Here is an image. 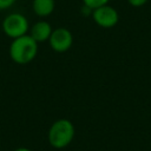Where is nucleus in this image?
I'll list each match as a JSON object with an SVG mask.
<instances>
[{
    "mask_svg": "<svg viewBox=\"0 0 151 151\" xmlns=\"http://www.w3.org/2000/svg\"><path fill=\"white\" fill-rule=\"evenodd\" d=\"M83 1V5L91 8L92 11L100 7V6H104V5H107L110 0H81Z\"/></svg>",
    "mask_w": 151,
    "mask_h": 151,
    "instance_id": "8",
    "label": "nucleus"
},
{
    "mask_svg": "<svg viewBox=\"0 0 151 151\" xmlns=\"http://www.w3.org/2000/svg\"><path fill=\"white\" fill-rule=\"evenodd\" d=\"M48 44L54 52L64 53L68 51L73 45L72 32L66 27H58L52 31V34L48 39Z\"/></svg>",
    "mask_w": 151,
    "mask_h": 151,
    "instance_id": "5",
    "label": "nucleus"
},
{
    "mask_svg": "<svg viewBox=\"0 0 151 151\" xmlns=\"http://www.w3.org/2000/svg\"><path fill=\"white\" fill-rule=\"evenodd\" d=\"M32 9L40 18L50 17L55 9V0H33Z\"/></svg>",
    "mask_w": 151,
    "mask_h": 151,
    "instance_id": "7",
    "label": "nucleus"
},
{
    "mask_svg": "<svg viewBox=\"0 0 151 151\" xmlns=\"http://www.w3.org/2000/svg\"><path fill=\"white\" fill-rule=\"evenodd\" d=\"M74 133L76 129L71 120L65 118L58 119L51 125L48 130V143L54 149H64L73 140Z\"/></svg>",
    "mask_w": 151,
    "mask_h": 151,
    "instance_id": "2",
    "label": "nucleus"
},
{
    "mask_svg": "<svg viewBox=\"0 0 151 151\" xmlns=\"http://www.w3.org/2000/svg\"><path fill=\"white\" fill-rule=\"evenodd\" d=\"M1 27L5 35L11 38L12 40L28 34V31H29V24L27 18L24 14L18 12L7 14L2 20Z\"/></svg>",
    "mask_w": 151,
    "mask_h": 151,
    "instance_id": "3",
    "label": "nucleus"
},
{
    "mask_svg": "<svg viewBox=\"0 0 151 151\" xmlns=\"http://www.w3.org/2000/svg\"><path fill=\"white\" fill-rule=\"evenodd\" d=\"M15 2H17V0H0V11L11 8Z\"/></svg>",
    "mask_w": 151,
    "mask_h": 151,
    "instance_id": "9",
    "label": "nucleus"
},
{
    "mask_svg": "<svg viewBox=\"0 0 151 151\" xmlns=\"http://www.w3.org/2000/svg\"><path fill=\"white\" fill-rule=\"evenodd\" d=\"M52 26L48 21L46 20H39L34 22L28 31V34L39 44V42H45L48 41L51 34H52Z\"/></svg>",
    "mask_w": 151,
    "mask_h": 151,
    "instance_id": "6",
    "label": "nucleus"
},
{
    "mask_svg": "<svg viewBox=\"0 0 151 151\" xmlns=\"http://www.w3.org/2000/svg\"><path fill=\"white\" fill-rule=\"evenodd\" d=\"M127 2L133 7H142L147 2V0H127Z\"/></svg>",
    "mask_w": 151,
    "mask_h": 151,
    "instance_id": "10",
    "label": "nucleus"
},
{
    "mask_svg": "<svg viewBox=\"0 0 151 151\" xmlns=\"http://www.w3.org/2000/svg\"><path fill=\"white\" fill-rule=\"evenodd\" d=\"M92 19L99 27L112 28L118 24L119 14L114 7H112L107 4V5H104V6H100L96 9H93Z\"/></svg>",
    "mask_w": 151,
    "mask_h": 151,
    "instance_id": "4",
    "label": "nucleus"
},
{
    "mask_svg": "<svg viewBox=\"0 0 151 151\" xmlns=\"http://www.w3.org/2000/svg\"><path fill=\"white\" fill-rule=\"evenodd\" d=\"M38 42L29 34L13 39L8 48L9 58L18 65H26L33 61L38 55Z\"/></svg>",
    "mask_w": 151,
    "mask_h": 151,
    "instance_id": "1",
    "label": "nucleus"
},
{
    "mask_svg": "<svg viewBox=\"0 0 151 151\" xmlns=\"http://www.w3.org/2000/svg\"><path fill=\"white\" fill-rule=\"evenodd\" d=\"M14 151H32V150H29V149H27V147H18V149H15Z\"/></svg>",
    "mask_w": 151,
    "mask_h": 151,
    "instance_id": "11",
    "label": "nucleus"
}]
</instances>
